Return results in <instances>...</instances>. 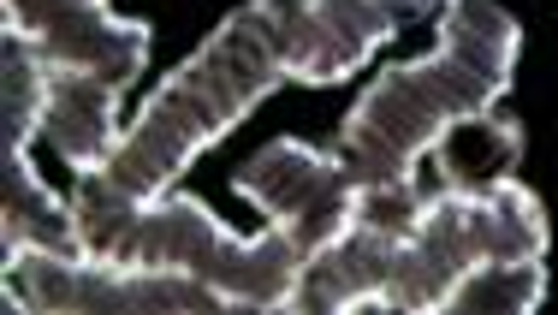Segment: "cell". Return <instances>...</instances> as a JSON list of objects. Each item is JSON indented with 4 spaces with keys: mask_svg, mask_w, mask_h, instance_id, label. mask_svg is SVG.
Listing matches in <instances>:
<instances>
[{
    "mask_svg": "<svg viewBox=\"0 0 558 315\" xmlns=\"http://www.w3.org/2000/svg\"><path fill=\"white\" fill-rule=\"evenodd\" d=\"M279 84H298V0H250L215 24L203 48L161 77L119 149L77 173L72 208H143L184 179L232 125H244Z\"/></svg>",
    "mask_w": 558,
    "mask_h": 315,
    "instance_id": "1",
    "label": "cell"
},
{
    "mask_svg": "<svg viewBox=\"0 0 558 315\" xmlns=\"http://www.w3.org/2000/svg\"><path fill=\"white\" fill-rule=\"evenodd\" d=\"M523 31L494 0H446L440 43L428 60L387 65L368 84V96L344 113L333 155L351 167L356 185H392L416 179V167L434 155L463 113H482L511 89Z\"/></svg>",
    "mask_w": 558,
    "mask_h": 315,
    "instance_id": "2",
    "label": "cell"
},
{
    "mask_svg": "<svg viewBox=\"0 0 558 315\" xmlns=\"http://www.w3.org/2000/svg\"><path fill=\"white\" fill-rule=\"evenodd\" d=\"M84 251L96 262H125V268H155V274H191L215 286L232 310L268 315L286 310L298 292V274L310 251L286 239L279 227L268 232H232L220 215H208L196 196L167 191L161 203L143 208H72Z\"/></svg>",
    "mask_w": 558,
    "mask_h": 315,
    "instance_id": "3",
    "label": "cell"
},
{
    "mask_svg": "<svg viewBox=\"0 0 558 315\" xmlns=\"http://www.w3.org/2000/svg\"><path fill=\"white\" fill-rule=\"evenodd\" d=\"M529 256H547V208L529 185H517V179L487 191L440 185V196H428V208L416 215L410 239L398 244L392 280L375 310L446 315V298L470 274L499 268V262H529Z\"/></svg>",
    "mask_w": 558,
    "mask_h": 315,
    "instance_id": "4",
    "label": "cell"
},
{
    "mask_svg": "<svg viewBox=\"0 0 558 315\" xmlns=\"http://www.w3.org/2000/svg\"><path fill=\"white\" fill-rule=\"evenodd\" d=\"M7 304L24 315H220L232 310L191 274H155L96 256L7 251Z\"/></svg>",
    "mask_w": 558,
    "mask_h": 315,
    "instance_id": "5",
    "label": "cell"
},
{
    "mask_svg": "<svg viewBox=\"0 0 558 315\" xmlns=\"http://www.w3.org/2000/svg\"><path fill=\"white\" fill-rule=\"evenodd\" d=\"M428 208L416 179H392V185H363L356 220L344 227V239H333L327 251H315L298 274L291 292V315H351V310H375L380 292L392 280L398 244L410 239L416 215Z\"/></svg>",
    "mask_w": 558,
    "mask_h": 315,
    "instance_id": "6",
    "label": "cell"
},
{
    "mask_svg": "<svg viewBox=\"0 0 558 315\" xmlns=\"http://www.w3.org/2000/svg\"><path fill=\"white\" fill-rule=\"evenodd\" d=\"M232 191L244 203H256L268 215V227L298 239L310 256L344 239V227L356 220V203H363V185L351 179V167L298 137H279L268 149H256L232 173Z\"/></svg>",
    "mask_w": 558,
    "mask_h": 315,
    "instance_id": "7",
    "label": "cell"
},
{
    "mask_svg": "<svg viewBox=\"0 0 558 315\" xmlns=\"http://www.w3.org/2000/svg\"><path fill=\"white\" fill-rule=\"evenodd\" d=\"M7 36H19L48 72H84L125 96L149 65V24L119 19L108 0H0Z\"/></svg>",
    "mask_w": 558,
    "mask_h": 315,
    "instance_id": "8",
    "label": "cell"
},
{
    "mask_svg": "<svg viewBox=\"0 0 558 315\" xmlns=\"http://www.w3.org/2000/svg\"><path fill=\"white\" fill-rule=\"evenodd\" d=\"M434 0H298V84H344Z\"/></svg>",
    "mask_w": 558,
    "mask_h": 315,
    "instance_id": "9",
    "label": "cell"
},
{
    "mask_svg": "<svg viewBox=\"0 0 558 315\" xmlns=\"http://www.w3.org/2000/svg\"><path fill=\"white\" fill-rule=\"evenodd\" d=\"M48 72V65H43ZM43 137L65 155L72 173H96L119 149V89L84 72H48V101H43Z\"/></svg>",
    "mask_w": 558,
    "mask_h": 315,
    "instance_id": "10",
    "label": "cell"
},
{
    "mask_svg": "<svg viewBox=\"0 0 558 315\" xmlns=\"http://www.w3.org/2000/svg\"><path fill=\"white\" fill-rule=\"evenodd\" d=\"M7 251H54V256H89L77 232L72 196H54L31 167V143H7Z\"/></svg>",
    "mask_w": 558,
    "mask_h": 315,
    "instance_id": "11",
    "label": "cell"
},
{
    "mask_svg": "<svg viewBox=\"0 0 558 315\" xmlns=\"http://www.w3.org/2000/svg\"><path fill=\"white\" fill-rule=\"evenodd\" d=\"M523 161V125L499 108L482 113H463L458 125L434 143V167H440V185L446 191H487L505 185Z\"/></svg>",
    "mask_w": 558,
    "mask_h": 315,
    "instance_id": "12",
    "label": "cell"
},
{
    "mask_svg": "<svg viewBox=\"0 0 558 315\" xmlns=\"http://www.w3.org/2000/svg\"><path fill=\"white\" fill-rule=\"evenodd\" d=\"M547 298V256L482 268L446 298V315H529Z\"/></svg>",
    "mask_w": 558,
    "mask_h": 315,
    "instance_id": "13",
    "label": "cell"
}]
</instances>
